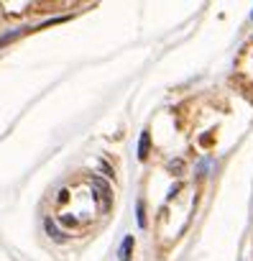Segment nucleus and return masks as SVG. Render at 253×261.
Segmentation results:
<instances>
[{"instance_id":"f257e3e1","label":"nucleus","mask_w":253,"mask_h":261,"mask_svg":"<svg viewBox=\"0 0 253 261\" xmlns=\"http://www.w3.org/2000/svg\"><path fill=\"white\" fill-rule=\"evenodd\" d=\"M92 190H95V195H97V200L102 202V207H110V187H107V182H102L100 177H95L92 179Z\"/></svg>"},{"instance_id":"f03ea898","label":"nucleus","mask_w":253,"mask_h":261,"mask_svg":"<svg viewBox=\"0 0 253 261\" xmlns=\"http://www.w3.org/2000/svg\"><path fill=\"white\" fill-rule=\"evenodd\" d=\"M149 149H151V139H149V130H144L141 141H138V159H146L149 156Z\"/></svg>"},{"instance_id":"7ed1b4c3","label":"nucleus","mask_w":253,"mask_h":261,"mask_svg":"<svg viewBox=\"0 0 253 261\" xmlns=\"http://www.w3.org/2000/svg\"><path fill=\"white\" fill-rule=\"evenodd\" d=\"M131 251H133V238L128 236L123 241V246H120V261H128L131 258Z\"/></svg>"},{"instance_id":"20e7f679","label":"nucleus","mask_w":253,"mask_h":261,"mask_svg":"<svg viewBox=\"0 0 253 261\" xmlns=\"http://www.w3.org/2000/svg\"><path fill=\"white\" fill-rule=\"evenodd\" d=\"M46 230H49V236H51L54 241H59V238H62V233L54 228V223H51V220H46Z\"/></svg>"},{"instance_id":"39448f33","label":"nucleus","mask_w":253,"mask_h":261,"mask_svg":"<svg viewBox=\"0 0 253 261\" xmlns=\"http://www.w3.org/2000/svg\"><path fill=\"white\" fill-rule=\"evenodd\" d=\"M138 225H146V210H144V202H138Z\"/></svg>"}]
</instances>
